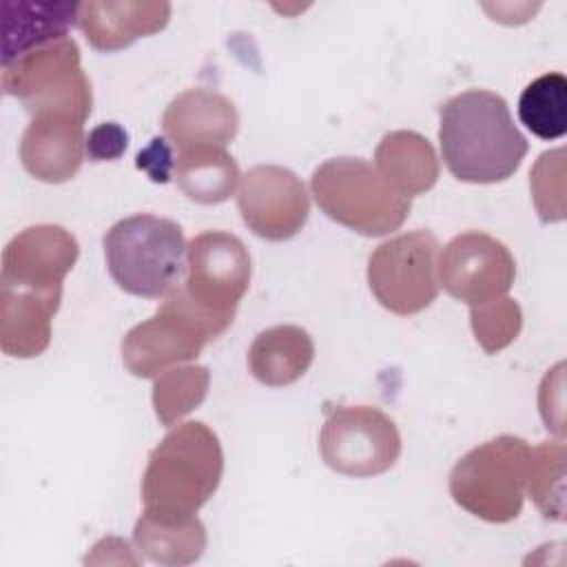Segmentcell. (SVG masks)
I'll return each instance as SVG.
<instances>
[{"label":"cell","instance_id":"24","mask_svg":"<svg viewBox=\"0 0 567 567\" xmlns=\"http://www.w3.org/2000/svg\"><path fill=\"white\" fill-rule=\"evenodd\" d=\"M208 385L210 372L206 365H179L157 374L153 383V408L159 423L171 427L202 405Z\"/></svg>","mask_w":567,"mask_h":567},{"label":"cell","instance_id":"11","mask_svg":"<svg viewBox=\"0 0 567 567\" xmlns=\"http://www.w3.org/2000/svg\"><path fill=\"white\" fill-rule=\"evenodd\" d=\"M514 277L516 261L509 248L487 233H461L439 255V286L467 306L505 297Z\"/></svg>","mask_w":567,"mask_h":567},{"label":"cell","instance_id":"17","mask_svg":"<svg viewBox=\"0 0 567 567\" xmlns=\"http://www.w3.org/2000/svg\"><path fill=\"white\" fill-rule=\"evenodd\" d=\"M58 301L42 295L0 286V348L9 357L31 359L51 343V319Z\"/></svg>","mask_w":567,"mask_h":567},{"label":"cell","instance_id":"12","mask_svg":"<svg viewBox=\"0 0 567 567\" xmlns=\"http://www.w3.org/2000/svg\"><path fill=\"white\" fill-rule=\"evenodd\" d=\"M80 255L78 239L58 224L20 230L2 250L0 286L29 290L60 303L62 284Z\"/></svg>","mask_w":567,"mask_h":567},{"label":"cell","instance_id":"1","mask_svg":"<svg viewBox=\"0 0 567 567\" xmlns=\"http://www.w3.org/2000/svg\"><path fill=\"white\" fill-rule=\"evenodd\" d=\"M439 115L443 162L456 179L496 184L516 173L527 153V140L501 95L470 89L450 97Z\"/></svg>","mask_w":567,"mask_h":567},{"label":"cell","instance_id":"2","mask_svg":"<svg viewBox=\"0 0 567 567\" xmlns=\"http://www.w3.org/2000/svg\"><path fill=\"white\" fill-rule=\"evenodd\" d=\"M224 472L217 434L202 421L177 423L148 454L142 476L146 512L164 516H195L215 494Z\"/></svg>","mask_w":567,"mask_h":567},{"label":"cell","instance_id":"25","mask_svg":"<svg viewBox=\"0 0 567 567\" xmlns=\"http://www.w3.org/2000/svg\"><path fill=\"white\" fill-rule=\"evenodd\" d=\"M527 492L545 518H565V443L545 441L529 452Z\"/></svg>","mask_w":567,"mask_h":567},{"label":"cell","instance_id":"16","mask_svg":"<svg viewBox=\"0 0 567 567\" xmlns=\"http://www.w3.org/2000/svg\"><path fill=\"white\" fill-rule=\"evenodd\" d=\"M168 2H80L78 27L97 51H120L168 24Z\"/></svg>","mask_w":567,"mask_h":567},{"label":"cell","instance_id":"21","mask_svg":"<svg viewBox=\"0 0 567 567\" xmlns=\"http://www.w3.org/2000/svg\"><path fill=\"white\" fill-rule=\"evenodd\" d=\"M135 547L157 565H190L206 549V527L197 516H164L146 512L133 529Z\"/></svg>","mask_w":567,"mask_h":567},{"label":"cell","instance_id":"6","mask_svg":"<svg viewBox=\"0 0 567 567\" xmlns=\"http://www.w3.org/2000/svg\"><path fill=\"white\" fill-rule=\"evenodd\" d=\"M529 452L527 441L512 434L470 450L450 472L454 503L487 523L514 520L527 492Z\"/></svg>","mask_w":567,"mask_h":567},{"label":"cell","instance_id":"13","mask_svg":"<svg viewBox=\"0 0 567 567\" xmlns=\"http://www.w3.org/2000/svg\"><path fill=\"white\" fill-rule=\"evenodd\" d=\"M237 208L244 224L268 241L295 237L310 213L303 182L277 164L252 166L239 184Z\"/></svg>","mask_w":567,"mask_h":567},{"label":"cell","instance_id":"5","mask_svg":"<svg viewBox=\"0 0 567 567\" xmlns=\"http://www.w3.org/2000/svg\"><path fill=\"white\" fill-rule=\"evenodd\" d=\"M2 89L35 115H66L86 122L93 106L91 82L71 35L49 40L2 62Z\"/></svg>","mask_w":567,"mask_h":567},{"label":"cell","instance_id":"26","mask_svg":"<svg viewBox=\"0 0 567 567\" xmlns=\"http://www.w3.org/2000/svg\"><path fill=\"white\" fill-rule=\"evenodd\" d=\"M470 323L478 346L487 354H496L518 337L523 312L514 299L498 297L481 306H470Z\"/></svg>","mask_w":567,"mask_h":567},{"label":"cell","instance_id":"20","mask_svg":"<svg viewBox=\"0 0 567 567\" xmlns=\"http://www.w3.org/2000/svg\"><path fill=\"white\" fill-rule=\"evenodd\" d=\"M78 2H4L2 62L69 35V27L78 24Z\"/></svg>","mask_w":567,"mask_h":567},{"label":"cell","instance_id":"9","mask_svg":"<svg viewBox=\"0 0 567 567\" xmlns=\"http://www.w3.org/2000/svg\"><path fill=\"white\" fill-rule=\"evenodd\" d=\"M368 284L394 315H416L439 295V241L430 230L396 235L368 259Z\"/></svg>","mask_w":567,"mask_h":567},{"label":"cell","instance_id":"10","mask_svg":"<svg viewBox=\"0 0 567 567\" xmlns=\"http://www.w3.org/2000/svg\"><path fill=\"white\" fill-rule=\"evenodd\" d=\"M319 452L334 472L368 478L396 463L401 434L394 421L374 405H332L326 410Z\"/></svg>","mask_w":567,"mask_h":567},{"label":"cell","instance_id":"15","mask_svg":"<svg viewBox=\"0 0 567 567\" xmlns=\"http://www.w3.org/2000/svg\"><path fill=\"white\" fill-rule=\"evenodd\" d=\"M162 128L177 151L202 144L226 146L237 135L239 115L230 97L208 89H186L166 106Z\"/></svg>","mask_w":567,"mask_h":567},{"label":"cell","instance_id":"18","mask_svg":"<svg viewBox=\"0 0 567 567\" xmlns=\"http://www.w3.org/2000/svg\"><path fill=\"white\" fill-rule=\"evenodd\" d=\"M374 168L403 197L430 190L439 179L434 146L416 131H390L374 151Z\"/></svg>","mask_w":567,"mask_h":567},{"label":"cell","instance_id":"28","mask_svg":"<svg viewBox=\"0 0 567 567\" xmlns=\"http://www.w3.org/2000/svg\"><path fill=\"white\" fill-rule=\"evenodd\" d=\"M128 135L126 131L115 124L106 122L95 126L89 137H86V155L93 162H104V159H117L126 151Z\"/></svg>","mask_w":567,"mask_h":567},{"label":"cell","instance_id":"8","mask_svg":"<svg viewBox=\"0 0 567 567\" xmlns=\"http://www.w3.org/2000/svg\"><path fill=\"white\" fill-rule=\"evenodd\" d=\"M250 255L226 230H204L186 246L184 295L219 328L228 330L250 284Z\"/></svg>","mask_w":567,"mask_h":567},{"label":"cell","instance_id":"14","mask_svg":"<svg viewBox=\"0 0 567 567\" xmlns=\"http://www.w3.org/2000/svg\"><path fill=\"white\" fill-rule=\"evenodd\" d=\"M82 124L66 115L31 117L20 140V159L27 173L47 184L73 179L86 148Z\"/></svg>","mask_w":567,"mask_h":567},{"label":"cell","instance_id":"29","mask_svg":"<svg viewBox=\"0 0 567 567\" xmlns=\"http://www.w3.org/2000/svg\"><path fill=\"white\" fill-rule=\"evenodd\" d=\"M137 166L144 168L153 182H166L171 171V151L166 146V140L155 137L153 144L137 155Z\"/></svg>","mask_w":567,"mask_h":567},{"label":"cell","instance_id":"23","mask_svg":"<svg viewBox=\"0 0 567 567\" xmlns=\"http://www.w3.org/2000/svg\"><path fill=\"white\" fill-rule=\"evenodd\" d=\"M520 122L540 140H558L567 133V80L563 73H545L532 80L518 100Z\"/></svg>","mask_w":567,"mask_h":567},{"label":"cell","instance_id":"3","mask_svg":"<svg viewBox=\"0 0 567 567\" xmlns=\"http://www.w3.org/2000/svg\"><path fill=\"white\" fill-rule=\"evenodd\" d=\"M106 268L128 295L164 299L186 272V239L177 221L157 215H131L104 235Z\"/></svg>","mask_w":567,"mask_h":567},{"label":"cell","instance_id":"22","mask_svg":"<svg viewBox=\"0 0 567 567\" xmlns=\"http://www.w3.org/2000/svg\"><path fill=\"white\" fill-rule=\"evenodd\" d=\"M173 175L188 199L197 204H219L235 193L239 166L224 146L202 144L177 151Z\"/></svg>","mask_w":567,"mask_h":567},{"label":"cell","instance_id":"27","mask_svg":"<svg viewBox=\"0 0 567 567\" xmlns=\"http://www.w3.org/2000/svg\"><path fill=\"white\" fill-rule=\"evenodd\" d=\"M563 155H565L563 148L543 153L529 173L534 204H536V210L543 221H560L565 217Z\"/></svg>","mask_w":567,"mask_h":567},{"label":"cell","instance_id":"4","mask_svg":"<svg viewBox=\"0 0 567 567\" xmlns=\"http://www.w3.org/2000/svg\"><path fill=\"white\" fill-rule=\"evenodd\" d=\"M317 206L337 224L381 237L399 230L410 215V199L399 195L379 171L361 157H332L310 177Z\"/></svg>","mask_w":567,"mask_h":567},{"label":"cell","instance_id":"7","mask_svg":"<svg viewBox=\"0 0 567 567\" xmlns=\"http://www.w3.org/2000/svg\"><path fill=\"white\" fill-rule=\"evenodd\" d=\"M224 332L179 286L164 297L151 319L133 326L124 334L122 361L133 377L151 379L171 365L197 359L204 346Z\"/></svg>","mask_w":567,"mask_h":567},{"label":"cell","instance_id":"19","mask_svg":"<svg viewBox=\"0 0 567 567\" xmlns=\"http://www.w3.org/2000/svg\"><path fill=\"white\" fill-rule=\"evenodd\" d=\"M315 359L312 337L299 326H272L248 350L250 374L270 388H284L306 374Z\"/></svg>","mask_w":567,"mask_h":567}]
</instances>
